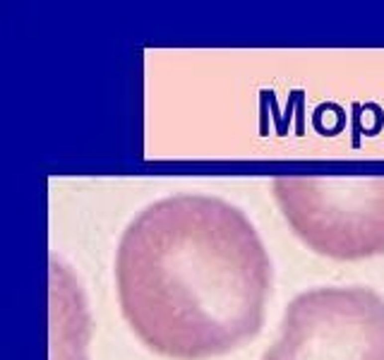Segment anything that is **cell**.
Returning a JSON list of instances; mask_svg holds the SVG:
<instances>
[{
    "instance_id": "obj_1",
    "label": "cell",
    "mask_w": 384,
    "mask_h": 360,
    "mask_svg": "<svg viewBox=\"0 0 384 360\" xmlns=\"http://www.w3.org/2000/svg\"><path fill=\"white\" fill-rule=\"evenodd\" d=\"M115 286L144 346L164 358L209 360L257 336L272 264L240 209L209 194H173L125 228Z\"/></svg>"
},
{
    "instance_id": "obj_2",
    "label": "cell",
    "mask_w": 384,
    "mask_h": 360,
    "mask_svg": "<svg viewBox=\"0 0 384 360\" xmlns=\"http://www.w3.org/2000/svg\"><path fill=\"white\" fill-rule=\"evenodd\" d=\"M274 197L302 243L331 260H365L384 252V176L274 180Z\"/></svg>"
},
{
    "instance_id": "obj_3",
    "label": "cell",
    "mask_w": 384,
    "mask_h": 360,
    "mask_svg": "<svg viewBox=\"0 0 384 360\" xmlns=\"http://www.w3.org/2000/svg\"><path fill=\"white\" fill-rule=\"evenodd\" d=\"M262 360H384V298L363 286L295 295Z\"/></svg>"
}]
</instances>
